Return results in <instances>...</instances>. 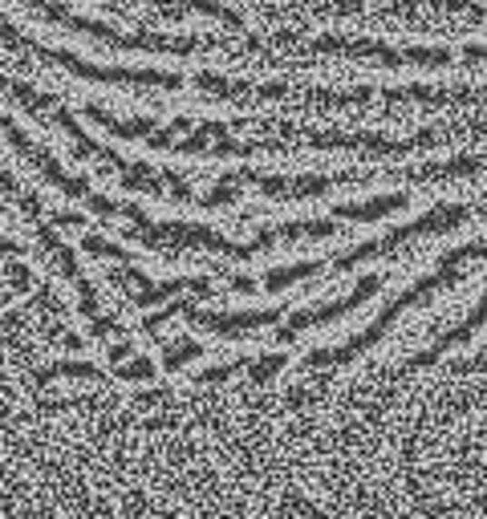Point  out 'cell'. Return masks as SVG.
<instances>
[{
	"mask_svg": "<svg viewBox=\"0 0 487 519\" xmlns=\"http://www.w3.org/2000/svg\"><path fill=\"white\" fill-rule=\"evenodd\" d=\"M8 284H13L16 292H29V289H33V276H29V268H8Z\"/></svg>",
	"mask_w": 487,
	"mask_h": 519,
	"instance_id": "cell-24",
	"label": "cell"
},
{
	"mask_svg": "<svg viewBox=\"0 0 487 519\" xmlns=\"http://www.w3.org/2000/svg\"><path fill=\"white\" fill-rule=\"evenodd\" d=\"M483 171V159H451V162H426V167H414L406 175H398L403 183H419V179H463V175H475Z\"/></svg>",
	"mask_w": 487,
	"mask_h": 519,
	"instance_id": "cell-13",
	"label": "cell"
},
{
	"mask_svg": "<svg viewBox=\"0 0 487 519\" xmlns=\"http://www.w3.org/2000/svg\"><path fill=\"white\" fill-rule=\"evenodd\" d=\"M25 8H33V13H41L45 21H57L65 24V29L74 33H85V37L102 41V45H114V49H143V54H195V49H212L215 41L212 37H154V33H118V29H106V24L98 21H85V16L69 13V8H61L57 0H21Z\"/></svg>",
	"mask_w": 487,
	"mask_h": 519,
	"instance_id": "cell-2",
	"label": "cell"
},
{
	"mask_svg": "<svg viewBox=\"0 0 487 519\" xmlns=\"http://www.w3.org/2000/svg\"><path fill=\"white\" fill-rule=\"evenodd\" d=\"M284 308H276V313H199L195 305L187 308V321H195L199 328H207V333H220V337H236V333H252V328H264V325H276L281 321Z\"/></svg>",
	"mask_w": 487,
	"mask_h": 519,
	"instance_id": "cell-9",
	"label": "cell"
},
{
	"mask_svg": "<svg viewBox=\"0 0 487 519\" xmlns=\"http://www.w3.org/2000/svg\"><path fill=\"white\" fill-rule=\"evenodd\" d=\"M483 325H487V292H483V300H480V305H475V313L467 317L463 325H459V328H451V333H442L439 341L431 345V349H422L419 357H411V361H406V366H403V374H414V369H426V366H434V361H439V353H447V349H455V345L472 341V337L480 333Z\"/></svg>",
	"mask_w": 487,
	"mask_h": 519,
	"instance_id": "cell-10",
	"label": "cell"
},
{
	"mask_svg": "<svg viewBox=\"0 0 487 519\" xmlns=\"http://www.w3.org/2000/svg\"><path fill=\"white\" fill-rule=\"evenodd\" d=\"M463 260H487V240H475V244H463V248H455V252L447 256V264L451 268H459Z\"/></svg>",
	"mask_w": 487,
	"mask_h": 519,
	"instance_id": "cell-20",
	"label": "cell"
},
{
	"mask_svg": "<svg viewBox=\"0 0 487 519\" xmlns=\"http://www.w3.org/2000/svg\"><path fill=\"white\" fill-rule=\"evenodd\" d=\"M252 361H228V366H215V369H204L199 374V382H224V377H232V374H240V369H248Z\"/></svg>",
	"mask_w": 487,
	"mask_h": 519,
	"instance_id": "cell-23",
	"label": "cell"
},
{
	"mask_svg": "<svg viewBox=\"0 0 487 519\" xmlns=\"http://www.w3.org/2000/svg\"><path fill=\"white\" fill-rule=\"evenodd\" d=\"M463 62H480V65H487V45H467V49H463Z\"/></svg>",
	"mask_w": 487,
	"mask_h": 519,
	"instance_id": "cell-25",
	"label": "cell"
},
{
	"mask_svg": "<svg viewBox=\"0 0 487 519\" xmlns=\"http://www.w3.org/2000/svg\"><path fill=\"white\" fill-rule=\"evenodd\" d=\"M382 284H386V276H365V280L358 284L353 292H345L342 300H333V305H325V308H313V313H293L289 317V328L293 333H301V328H313V325H329V321H337V317H350L358 305H365V300L373 297V292H382Z\"/></svg>",
	"mask_w": 487,
	"mask_h": 519,
	"instance_id": "cell-8",
	"label": "cell"
},
{
	"mask_svg": "<svg viewBox=\"0 0 487 519\" xmlns=\"http://www.w3.org/2000/svg\"><path fill=\"white\" fill-rule=\"evenodd\" d=\"M114 377H122V382H146V377H154V366L151 361H134V366L114 369Z\"/></svg>",
	"mask_w": 487,
	"mask_h": 519,
	"instance_id": "cell-21",
	"label": "cell"
},
{
	"mask_svg": "<svg viewBox=\"0 0 487 519\" xmlns=\"http://www.w3.org/2000/svg\"><path fill=\"white\" fill-rule=\"evenodd\" d=\"M199 353H204V345H195V341H167L163 366H167V369H179V366H187V361H195Z\"/></svg>",
	"mask_w": 487,
	"mask_h": 519,
	"instance_id": "cell-17",
	"label": "cell"
},
{
	"mask_svg": "<svg viewBox=\"0 0 487 519\" xmlns=\"http://www.w3.org/2000/svg\"><path fill=\"white\" fill-rule=\"evenodd\" d=\"M284 369V357L281 353H268V357H260V361H252L248 366V374H252V382H268L273 374H281Z\"/></svg>",
	"mask_w": 487,
	"mask_h": 519,
	"instance_id": "cell-19",
	"label": "cell"
},
{
	"mask_svg": "<svg viewBox=\"0 0 487 519\" xmlns=\"http://www.w3.org/2000/svg\"><path fill=\"white\" fill-rule=\"evenodd\" d=\"M0 130H5V138H8V142H13L16 151H21L25 159H29L33 167H37L41 175H45V179H49V183H54V187H61V191H65V195H74V199H90V195H94V191H90V183H85V179H74V175H65V171H61L57 162L49 159L45 151H41V146H33L29 138L21 134V130H16L13 122H8V118H0Z\"/></svg>",
	"mask_w": 487,
	"mask_h": 519,
	"instance_id": "cell-7",
	"label": "cell"
},
{
	"mask_svg": "<svg viewBox=\"0 0 487 519\" xmlns=\"http://www.w3.org/2000/svg\"><path fill=\"white\" fill-rule=\"evenodd\" d=\"M406 207V195H382V199H370V203H345L337 207V223L342 220H358V223H370V220H386L390 211Z\"/></svg>",
	"mask_w": 487,
	"mask_h": 519,
	"instance_id": "cell-14",
	"label": "cell"
},
{
	"mask_svg": "<svg viewBox=\"0 0 487 519\" xmlns=\"http://www.w3.org/2000/svg\"><path fill=\"white\" fill-rule=\"evenodd\" d=\"M82 248L90 256H114V260H130L126 252H122V248H114V244H106V240H98V236H85L82 240Z\"/></svg>",
	"mask_w": 487,
	"mask_h": 519,
	"instance_id": "cell-22",
	"label": "cell"
},
{
	"mask_svg": "<svg viewBox=\"0 0 487 519\" xmlns=\"http://www.w3.org/2000/svg\"><path fill=\"white\" fill-rule=\"evenodd\" d=\"M472 215H475V211H472L467 203L434 207V211H426L422 220H414V223H406V228L390 231V236L370 240V244H358L353 252L337 256V260H333V272H350V268L365 264V260H373V256H390V252H398L403 244H414V240H422V236H439V231H451V228H459V223H467Z\"/></svg>",
	"mask_w": 487,
	"mask_h": 519,
	"instance_id": "cell-4",
	"label": "cell"
},
{
	"mask_svg": "<svg viewBox=\"0 0 487 519\" xmlns=\"http://www.w3.org/2000/svg\"><path fill=\"white\" fill-rule=\"evenodd\" d=\"M41 377H98V369L85 366V361H61V366L41 369Z\"/></svg>",
	"mask_w": 487,
	"mask_h": 519,
	"instance_id": "cell-18",
	"label": "cell"
},
{
	"mask_svg": "<svg viewBox=\"0 0 487 519\" xmlns=\"http://www.w3.org/2000/svg\"><path fill=\"white\" fill-rule=\"evenodd\" d=\"M122 5H154L163 13H199V16H220L228 24H240V13L220 0H122Z\"/></svg>",
	"mask_w": 487,
	"mask_h": 519,
	"instance_id": "cell-12",
	"label": "cell"
},
{
	"mask_svg": "<svg viewBox=\"0 0 487 519\" xmlns=\"http://www.w3.org/2000/svg\"><path fill=\"white\" fill-rule=\"evenodd\" d=\"M130 357V345H110V361H122Z\"/></svg>",
	"mask_w": 487,
	"mask_h": 519,
	"instance_id": "cell-26",
	"label": "cell"
},
{
	"mask_svg": "<svg viewBox=\"0 0 487 519\" xmlns=\"http://www.w3.org/2000/svg\"><path fill=\"white\" fill-rule=\"evenodd\" d=\"M337 231V223L333 220H321V223H284V228H268V231H260L256 240L248 244V256H256V252H264V248H273V244H281V240H325V236H333Z\"/></svg>",
	"mask_w": 487,
	"mask_h": 519,
	"instance_id": "cell-11",
	"label": "cell"
},
{
	"mask_svg": "<svg viewBox=\"0 0 487 519\" xmlns=\"http://www.w3.org/2000/svg\"><path fill=\"white\" fill-rule=\"evenodd\" d=\"M85 114H90V118H94V122H98V126L114 130L118 138H151L154 130H159V126H154V118H143V122H122V118L106 114V110H102V106H90V110H85Z\"/></svg>",
	"mask_w": 487,
	"mask_h": 519,
	"instance_id": "cell-16",
	"label": "cell"
},
{
	"mask_svg": "<svg viewBox=\"0 0 487 519\" xmlns=\"http://www.w3.org/2000/svg\"><path fill=\"white\" fill-rule=\"evenodd\" d=\"M325 272V264H317V260H309V264H293V268H273V272L264 276V289L268 292H281V289H293V284L301 280H313V276Z\"/></svg>",
	"mask_w": 487,
	"mask_h": 519,
	"instance_id": "cell-15",
	"label": "cell"
},
{
	"mask_svg": "<svg viewBox=\"0 0 487 519\" xmlns=\"http://www.w3.org/2000/svg\"><path fill=\"white\" fill-rule=\"evenodd\" d=\"M362 175H304V179H276V175H228L224 183L228 187H240V183H256L264 195L273 199H313V195H325L333 191L337 183L350 187L358 183Z\"/></svg>",
	"mask_w": 487,
	"mask_h": 519,
	"instance_id": "cell-6",
	"label": "cell"
},
{
	"mask_svg": "<svg viewBox=\"0 0 487 519\" xmlns=\"http://www.w3.org/2000/svg\"><path fill=\"white\" fill-rule=\"evenodd\" d=\"M0 41H5L8 49H25V54L41 57V62H54L61 69H69V73L85 77V82H110V85H159V90H175L179 73H163V69H106V65H94V62H82V57L65 54V49H45L37 45V41H29L25 33H16L13 24L0 16Z\"/></svg>",
	"mask_w": 487,
	"mask_h": 519,
	"instance_id": "cell-3",
	"label": "cell"
},
{
	"mask_svg": "<svg viewBox=\"0 0 487 519\" xmlns=\"http://www.w3.org/2000/svg\"><path fill=\"white\" fill-rule=\"evenodd\" d=\"M281 45H301L309 54H337V57H362V62H382L390 69L398 65H451L447 49H390L382 41H358V37H317V41H293L281 37Z\"/></svg>",
	"mask_w": 487,
	"mask_h": 519,
	"instance_id": "cell-5",
	"label": "cell"
},
{
	"mask_svg": "<svg viewBox=\"0 0 487 519\" xmlns=\"http://www.w3.org/2000/svg\"><path fill=\"white\" fill-rule=\"evenodd\" d=\"M463 280V272L459 268H451V264H442L439 272H431V276H422L419 284H411V289L403 292V297H394L386 308L378 313V321H373L370 328H362L358 337H350L345 345H333V349H313L309 357H304V369H325V366H345V361H353L358 353H365L370 345H378L382 337L394 328V321L406 313V308H414V305H422L426 297H434V292H442V289H451V284H459Z\"/></svg>",
	"mask_w": 487,
	"mask_h": 519,
	"instance_id": "cell-1",
	"label": "cell"
}]
</instances>
